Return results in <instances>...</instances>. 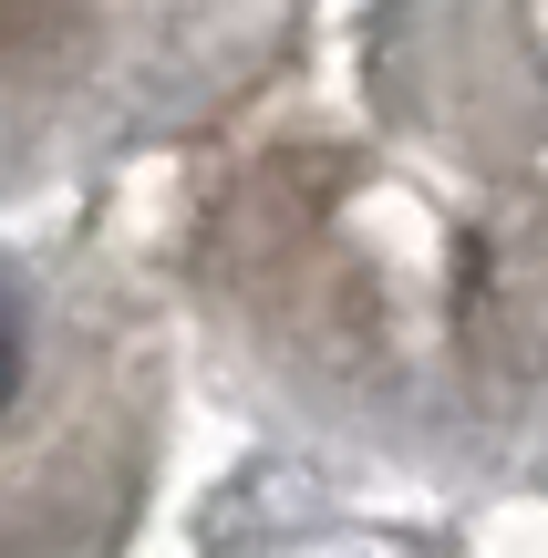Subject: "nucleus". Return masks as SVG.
Listing matches in <instances>:
<instances>
[{
  "label": "nucleus",
  "mask_w": 548,
  "mask_h": 558,
  "mask_svg": "<svg viewBox=\"0 0 548 558\" xmlns=\"http://www.w3.org/2000/svg\"><path fill=\"white\" fill-rule=\"evenodd\" d=\"M21 403V311L0 300V414Z\"/></svg>",
  "instance_id": "obj_1"
}]
</instances>
